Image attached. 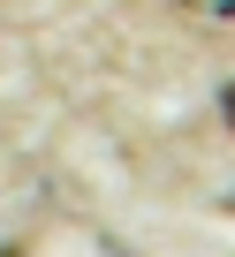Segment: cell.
Instances as JSON below:
<instances>
[{
	"instance_id": "cell-3",
	"label": "cell",
	"mask_w": 235,
	"mask_h": 257,
	"mask_svg": "<svg viewBox=\"0 0 235 257\" xmlns=\"http://www.w3.org/2000/svg\"><path fill=\"white\" fill-rule=\"evenodd\" d=\"M0 257H23V249H0Z\"/></svg>"
},
{
	"instance_id": "cell-2",
	"label": "cell",
	"mask_w": 235,
	"mask_h": 257,
	"mask_svg": "<svg viewBox=\"0 0 235 257\" xmlns=\"http://www.w3.org/2000/svg\"><path fill=\"white\" fill-rule=\"evenodd\" d=\"M220 113H227V128H235V83H227V91H220Z\"/></svg>"
},
{
	"instance_id": "cell-1",
	"label": "cell",
	"mask_w": 235,
	"mask_h": 257,
	"mask_svg": "<svg viewBox=\"0 0 235 257\" xmlns=\"http://www.w3.org/2000/svg\"><path fill=\"white\" fill-rule=\"evenodd\" d=\"M175 8H182L190 23H205V31H227V23H235V0H175Z\"/></svg>"
}]
</instances>
